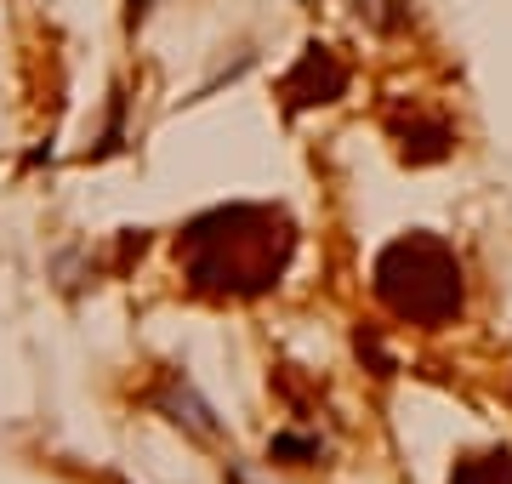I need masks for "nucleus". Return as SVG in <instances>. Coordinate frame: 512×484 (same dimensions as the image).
Here are the masks:
<instances>
[{
  "label": "nucleus",
  "mask_w": 512,
  "mask_h": 484,
  "mask_svg": "<svg viewBox=\"0 0 512 484\" xmlns=\"http://www.w3.org/2000/svg\"><path fill=\"white\" fill-rule=\"evenodd\" d=\"M376 297L410 325H444L461 308V262L439 234H404L376 257Z\"/></svg>",
  "instance_id": "nucleus-2"
},
{
  "label": "nucleus",
  "mask_w": 512,
  "mask_h": 484,
  "mask_svg": "<svg viewBox=\"0 0 512 484\" xmlns=\"http://www.w3.org/2000/svg\"><path fill=\"white\" fill-rule=\"evenodd\" d=\"M450 484H512V450H490V456H467V462H456Z\"/></svg>",
  "instance_id": "nucleus-4"
},
{
  "label": "nucleus",
  "mask_w": 512,
  "mask_h": 484,
  "mask_svg": "<svg viewBox=\"0 0 512 484\" xmlns=\"http://www.w3.org/2000/svg\"><path fill=\"white\" fill-rule=\"evenodd\" d=\"M348 86V69L336 63L330 46H308V57L296 63V75L285 80V103L291 109H308V103H336Z\"/></svg>",
  "instance_id": "nucleus-3"
},
{
  "label": "nucleus",
  "mask_w": 512,
  "mask_h": 484,
  "mask_svg": "<svg viewBox=\"0 0 512 484\" xmlns=\"http://www.w3.org/2000/svg\"><path fill=\"white\" fill-rule=\"evenodd\" d=\"M291 223L268 205H222L183 228L177 257L200 297H262L291 262Z\"/></svg>",
  "instance_id": "nucleus-1"
}]
</instances>
